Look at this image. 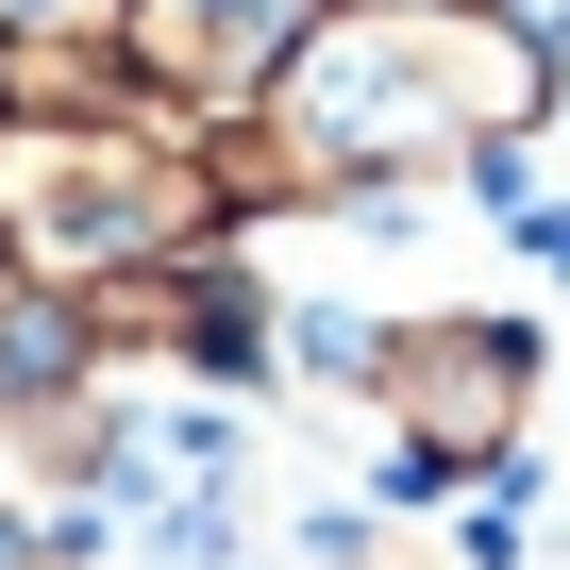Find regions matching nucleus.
Masks as SVG:
<instances>
[{"instance_id":"5","label":"nucleus","mask_w":570,"mask_h":570,"mask_svg":"<svg viewBox=\"0 0 570 570\" xmlns=\"http://www.w3.org/2000/svg\"><path fill=\"white\" fill-rule=\"evenodd\" d=\"M0 570H85V520H51V503L0 487Z\"/></svg>"},{"instance_id":"4","label":"nucleus","mask_w":570,"mask_h":570,"mask_svg":"<svg viewBox=\"0 0 570 570\" xmlns=\"http://www.w3.org/2000/svg\"><path fill=\"white\" fill-rule=\"evenodd\" d=\"M303 35H320V0H118V35H101V51H118V85H135L151 118L235 135Z\"/></svg>"},{"instance_id":"3","label":"nucleus","mask_w":570,"mask_h":570,"mask_svg":"<svg viewBox=\"0 0 570 570\" xmlns=\"http://www.w3.org/2000/svg\"><path fill=\"white\" fill-rule=\"evenodd\" d=\"M353 386H370V403H386V436H403V453H386V487H403V503H436V487L520 470L537 336H520V320H386Z\"/></svg>"},{"instance_id":"1","label":"nucleus","mask_w":570,"mask_h":570,"mask_svg":"<svg viewBox=\"0 0 570 570\" xmlns=\"http://www.w3.org/2000/svg\"><path fill=\"white\" fill-rule=\"evenodd\" d=\"M537 118H553V51L503 0H320V35L218 135V185H235V218L252 202H370L420 168H487Z\"/></svg>"},{"instance_id":"6","label":"nucleus","mask_w":570,"mask_h":570,"mask_svg":"<svg viewBox=\"0 0 570 570\" xmlns=\"http://www.w3.org/2000/svg\"><path fill=\"white\" fill-rule=\"evenodd\" d=\"M0 35H51V51H101L118 0H0Z\"/></svg>"},{"instance_id":"2","label":"nucleus","mask_w":570,"mask_h":570,"mask_svg":"<svg viewBox=\"0 0 570 570\" xmlns=\"http://www.w3.org/2000/svg\"><path fill=\"white\" fill-rule=\"evenodd\" d=\"M202 235H235L218 135L151 118L118 85V51L0 35V252H18V285L85 303V285H135V268H168Z\"/></svg>"}]
</instances>
